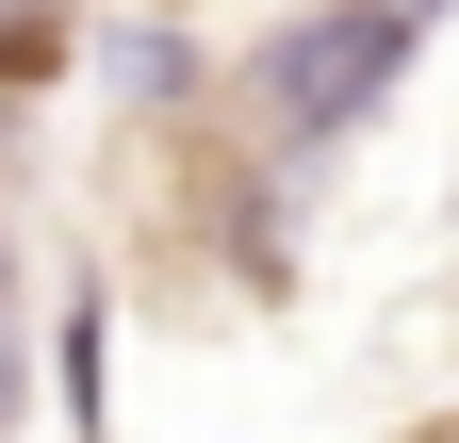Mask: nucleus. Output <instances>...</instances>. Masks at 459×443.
<instances>
[{
    "instance_id": "obj_1",
    "label": "nucleus",
    "mask_w": 459,
    "mask_h": 443,
    "mask_svg": "<svg viewBox=\"0 0 459 443\" xmlns=\"http://www.w3.org/2000/svg\"><path fill=\"white\" fill-rule=\"evenodd\" d=\"M394 49H411V17H394V0H328V17H296V33L263 49V116L296 132V148L361 132L377 83H394Z\"/></svg>"
},
{
    "instance_id": "obj_2",
    "label": "nucleus",
    "mask_w": 459,
    "mask_h": 443,
    "mask_svg": "<svg viewBox=\"0 0 459 443\" xmlns=\"http://www.w3.org/2000/svg\"><path fill=\"white\" fill-rule=\"evenodd\" d=\"M49 33H66L49 0H0V83H33V66H49Z\"/></svg>"
},
{
    "instance_id": "obj_3",
    "label": "nucleus",
    "mask_w": 459,
    "mask_h": 443,
    "mask_svg": "<svg viewBox=\"0 0 459 443\" xmlns=\"http://www.w3.org/2000/svg\"><path fill=\"white\" fill-rule=\"evenodd\" d=\"M394 17H443V0H394Z\"/></svg>"
},
{
    "instance_id": "obj_4",
    "label": "nucleus",
    "mask_w": 459,
    "mask_h": 443,
    "mask_svg": "<svg viewBox=\"0 0 459 443\" xmlns=\"http://www.w3.org/2000/svg\"><path fill=\"white\" fill-rule=\"evenodd\" d=\"M443 443H459V427H443Z\"/></svg>"
}]
</instances>
